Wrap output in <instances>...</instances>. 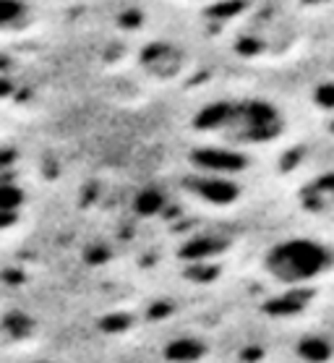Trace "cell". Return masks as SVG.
<instances>
[{
  "mask_svg": "<svg viewBox=\"0 0 334 363\" xmlns=\"http://www.w3.org/2000/svg\"><path fill=\"white\" fill-rule=\"evenodd\" d=\"M26 18L24 0H0V29L21 26Z\"/></svg>",
  "mask_w": 334,
  "mask_h": 363,
  "instance_id": "obj_2",
  "label": "cell"
},
{
  "mask_svg": "<svg viewBox=\"0 0 334 363\" xmlns=\"http://www.w3.org/2000/svg\"><path fill=\"white\" fill-rule=\"evenodd\" d=\"M21 201H24V196L16 186H0V228H6L16 220Z\"/></svg>",
  "mask_w": 334,
  "mask_h": 363,
  "instance_id": "obj_1",
  "label": "cell"
}]
</instances>
